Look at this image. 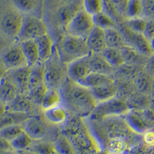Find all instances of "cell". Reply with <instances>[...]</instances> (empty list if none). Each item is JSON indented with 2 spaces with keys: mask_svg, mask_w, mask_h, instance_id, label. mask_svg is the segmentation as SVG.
I'll return each instance as SVG.
<instances>
[{
  "mask_svg": "<svg viewBox=\"0 0 154 154\" xmlns=\"http://www.w3.org/2000/svg\"><path fill=\"white\" fill-rule=\"evenodd\" d=\"M19 90L7 75L0 80V101L3 104H8L19 94Z\"/></svg>",
  "mask_w": 154,
  "mask_h": 154,
  "instance_id": "e0dca14e",
  "label": "cell"
},
{
  "mask_svg": "<svg viewBox=\"0 0 154 154\" xmlns=\"http://www.w3.org/2000/svg\"><path fill=\"white\" fill-rule=\"evenodd\" d=\"M153 154H154V152H153Z\"/></svg>",
  "mask_w": 154,
  "mask_h": 154,
  "instance_id": "680465c9",
  "label": "cell"
},
{
  "mask_svg": "<svg viewBox=\"0 0 154 154\" xmlns=\"http://www.w3.org/2000/svg\"><path fill=\"white\" fill-rule=\"evenodd\" d=\"M8 71H9V70L6 69V67H5V66H4L3 63H2V62L0 60V80L7 74Z\"/></svg>",
  "mask_w": 154,
  "mask_h": 154,
  "instance_id": "681fc988",
  "label": "cell"
},
{
  "mask_svg": "<svg viewBox=\"0 0 154 154\" xmlns=\"http://www.w3.org/2000/svg\"><path fill=\"white\" fill-rule=\"evenodd\" d=\"M5 106H6L7 111L23 112V113L32 115L36 105L29 98L27 95L19 93L14 100Z\"/></svg>",
  "mask_w": 154,
  "mask_h": 154,
  "instance_id": "5bb4252c",
  "label": "cell"
},
{
  "mask_svg": "<svg viewBox=\"0 0 154 154\" xmlns=\"http://www.w3.org/2000/svg\"><path fill=\"white\" fill-rule=\"evenodd\" d=\"M39 54L40 62H46L54 52V42L53 38L48 33L35 39Z\"/></svg>",
  "mask_w": 154,
  "mask_h": 154,
  "instance_id": "ffe728a7",
  "label": "cell"
},
{
  "mask_svg": "<svg viewBox=\"0 0 154 154\" xmlns=\"http://www.w3.org/2000/svg\"><path fill=\"white\" fill-rule=\"evenodd\" d=\"M0 104H3V103H2V102L0 101Z\"/></svg>",
  "mask_w": 154,
  "mask_h": 154,
  "instance_id": "6f0895ef",
  "label": "cell"
},
{
  "mask_svg": "<svg viewBox=\"0 0 154 154\" xmlns=\"http://www.w3.org/2000/svg\"><path fill=\"white\" fill-rule=\"evenodd\" d=\"M63 100V98L61 89L48 88L47 91L44 95L40 106L43 110H45L47 109L61 105Z\"/></svg>",
  "mask_w": 154,
  "mask_h": 154,
  "instance_id": "484cf974",
  "label": "cell"
},
{
  "mask_svg": "<svg viewBox=\"0 0 154 154\" xmlns=\"http://www.w3.org/2000/svg\"><path fill=\"white\" fill-rule=\"evenodd\" d=\"M143 35L149 42L154 38V19H146V24Z\"/></svg>",
  "mask_w": 154,
  "mask_h": 154,
  "instance_id": "ee69618b",
  "label": "cell"
},
{
  "mask_svg": "<svg viewBox=\"0 0 154 154\" xmlns=\"http://www.w3.org/2000/svg\"><path fill=\"white\" fill-rule=\"evenodd\" d=\"M149 96H150V98L154 100V79H152V86H151V89H150V93H149Z\"/></svg>",
  "mask_w": 154,
  "mask_h": 154,
  "instance_id": "816d5d0a",
  "label": "cell"
},
{
  "mask_svg": "<svg viewBox=\"0 0 154 154\" xmlns=\"http://www.w3.org/2000/svg\"><path fill=\"white\" fill-rule=\"evenodd\" d=\"M93 19L95 26L104 30L119 27V24L116 22L115 19L104 11H102L97 14L93 16Z\"/></svg>",
  "mask_w": 154,
  "mask_h": 154,
  "instance_id": "d6a6232c",
  "label": "cell"
},
{
  "mask_svg": "<svg viewBox=\"0 0 154 154\" xmlns=\"http://www.w3.org/2000/svg\"><path fill=\"white\" fill-rule=\"evenodd\" d=\"M101 54L108 62L109 64L115 69L123 66L125 63L123 54L119 49L106 47L102 52Z\"/></svg>",
  "mask_w": 154,
  "mask_h": 154,
  "instance_id": "1f68e13d",
  "label": "cell"
},
{
  "mask_svg": "<svg viewBox=\"0 0 154 154\" xmlns=\"http://www.w3.org/2000/svg\"><path fill=\"white\" fill-rule=\"evenodd\" d=\"M45 85H46L45 82V63L39 62L32 67L29 90Z\"/></svg>",
  "mask_w": 154,
  "mask_h": 154,
  "instance_id": "83f0119b",
  "label": "cell"
},
{
  "mask_svg": "<svg viewBox=\"0 0 154 154\" xmlns=\"http://www.w3.org/2000/svg\"><path fill=\"white\" fill-rule=\"evenodd\" d=\"M13 7L23 14L34 15L41 7V0H12Z\"/></svg>",
  "mask_w": 154,
  "mask_h": 154,
  "instance_id": "4dcf8cb0",
  "label": "cell"
},
{
  "mask_svg": "<svg viewBox=\"0 0 154 154\" xmlns=\"http://www.w3.org/2000/svg\"><path fill=\"white\" fill-rule=\"evenodd\" d=\"M1 61L8 70L28 66L20 44L9 47L3 53Z\"/></svg>",
  "mask_w": 154,
  "mask_h": 154,
  "instance_id": "30bf717a",
  "label": "cell"
},
{
  "mask_svg": "<svg viewBox=\"0 0 154 154\" xmlns=\"http://www.w3.org/2000/svg\"><path fill=\"white\" fill-rule=\"evenodd\" d=\"M120 50L123 54L125 63L131 64V65L144 67L148 60V58L149 57L142 54L137 49L127 45L123 46L122 49H120Z\"/></svg>",
  "mask_w": 154,
  "mask_h": 154,
  "instance_id": "d6986e66",
  "label": "cell"
},
{
  "mask_svg": "<svg viewBox=\"0 0 154 154\" xmlns=\"http://www.w3.org/2000/svg\"><path fill=\"white\" fill-rule=\"evenodd\" d=\"M130 110V107L125 100L115 97L98 103L89 117L93 121H100L108 117L124 116Z\"/></svg>",
  "mask_w": 154,
  "mask_h": 154,
  "instance_id": "277c9868",
  "label": "cell"
},
{
  "mask_svg": "<svg viewBox=\"0 0 154 154\" xmlns=\"http://www.w3.org/2000/svg\"><path fill=\"white\" fill-rule=\"evenodd\" d=\"M84 10L91 16L103 10V0H84Z\"/></svg>",
  "mask_w": 154,
  "mask_h": 154,
  "instance_id": "f35d334b",
  "label": "cell"
},
{
  "mask_svg": "<svg viewBox=\"0 0 154 154\" xmlns=\"http://www.w3.org/2000/svg\"><path fill=\"white\" fill-rule=\"evenodd\" d=\"M106 42L107 47L122 49L123 46H126V42L121 32L120 29L118 28H111L105 29Z\"/></svg>",
  "mask_w": 154,
  "mask_h": 154,
  "instance_id": "4316f807",
  "label": "cell"
},
{
  "mask_svg": "<svg viewBox=\"0 0 154 154\" xmlns=\"http://www.w3.org/2000/svg\"><path fill=\"white\" fill-rule=\"evenodd\" d=\"M115 81H116V79L114 75L97 73V72H90L86 78H84L78 83L86 86L89 89H93V88L99 86L100 85L108 83V82H115Z\"/></svg>",
  "mask_w": 154,
  "mask_h": 154,
  "instance_id": "603a6c76",
  "label": "cell"
},
{
  "mask_svg": "<svg viewBox=\"0 0 154 154\" xmlns=\"http://www.w3.org/2000/svg\"><path fill=\"white\" fill-rule=\"evenodd\" d=\"M23 17V13L16 10L14 7L6 11L0 20V28L2 32L9 38H18Z\"/></svg>",
  "mask_w": 154,
  "mask_h": 154,
  "instance_id": "52a82bcc",
  "label": "cell"
},
{
  "mask_svg": "<svg viewBox=\"0 0 154 154\" xmlns=\"http://www.w3.org/2000/svg\"><path fill=\"white\" fill-rule=\"evenodd\" d=\"M142 1V17L146 19H154V0Z\"/></svg>",
  "mask_w": 154,
  "mask_h": 154,
  "instance_id": "60d3db41",
  "label": "cell"
},
{
  "mask_svg": "<svg viewBox=\"0 0 154 154\" xmlns=\"http://www.w3.org/2000/svg\"><path fill=\"white\" fill-rule=\"evenodd\" d=\"M54 148L55 150L60 154H75L72 143L64 136H61L57 139Z\"/></svg>",
  "mask_w": 154,
  "mask_h": 154,
  "instance_id": "836d02e7",
  "label": "cell"
},
{
  "mask_svg": "<svg viewBox=\"0 0 154 154\" xmlns=\"http://www.w3.org/2000/svg\"><path fill=\"white\" fill-rule=\"evenodd\" d=\"M94 26L93 16L82 9L75 12L67 23L66 32L69 35L86 38Z\"/></svg>",
  "mask_w": 154,
  "mask_h": 154,
  "instance_id": "5b68a950",
  "label": "cell"
},
{
  "mask_svg": "<svg viewBox=\"0 0 154 154\" xmlns=\"http://www.w3.org/2000/svg\"><path fill=\"white\" fill-rule=\"evenodd\" d=\"M22 125L32 140H40L46 133V125L38 116L32 115Z\"/></svg>",
  "mask_w": 154,
  "mask_h": 154,
  "instance_id": "4fadbf2b",
  "label": "cell"
},
{
  "mask_svg": "<svg viewBox=\"0 0 154 154\" xmlns=\"http://www.w3.org/2000/svg\"><path fill=\"white\" fill-rule=\"evenodd\" d=\"M90 70L91 72L114 75L116 69L109 64L101 53L90 54Z\"/></svg>",
  "mask_w": 154,
  "mask_h": 154,
  "instance_id": "ac0fdd59",
  "label": "cell"
},
{
  "mask_svg": "<svg viewBox=\"0 0 154 154\" xmlns=\"http://www.w3.org/2000/svg\"><path fill=\"white\" fill-rule=\"evenodd\" d=\"M90 54L70 62L66 66L67 77L75 82H79L90 72Z\"/></svg>",
  "mask_w": 154,
  "mask_h": 154,
  "instance_id": "9c48e42d",
  "label": "cell"
},
{
  "mask_svg": "<svg viewBox=\"0 0 154 154\" xmlns=\"http://www.w3.org/2000/svg\"><path fill=\"white\" fill-rule=\"evenodd\" d=\"M149 108H151L152 110L154 111V100L151 99V103H150V106H149Z\"/></svg>",
  "mask_w": 154,
  "mask_h": 154,
  "instance_id": "f5cc1de1",
  "label": "cell"
},
{
  "mask_svg": "<svg viewBox=\"0 0 154 154\" xmlns=\"http://www.w3.org/2000/svg\"><path fill=\"white\" fill-rule=\"evenodd\" d=\"M119 29L124 37L127 46L134 48L145 56H152V52L150 47V43L142 33L132 31L123 23L119 25Z\"/></svg>",
  "mask_w": 154,
  "mask_h": 154,
  "instance_id": "ba28073f",
  "label": "cell"
},
{
  "mask_svg": "<svg viewBox=\"0 0 154 154\" xmlns=\"http://www.w3.org/2000/svg\"><path fill=\"white\" fill-rule=\"evenodd\" d=\"M142 17V1L129 0L126 9V19Z\"/></svg>",
  "mask_w": 154,
  "mask_h": 154,
  "instance_id": "e575fe53",
  "label": "cell"
},
{
  "mask_svg": "<svg viewBox=\"0 0 154 154\" xmlns=\"http://www.w3.org/2000/svg\"><path fill=\"white\" fill-rule=\"evenodd\" d=\"M61 88L63 98L65 99L69 107L80 117H89L98 103L91 89L68 77Z\"/></svg>",
  "mask_w": 154,
  "mask_h": 154,
  "instance_id": "6da1fadb",
  "label": "cell"
},
{
  "mask_svg": "<svg viewBox=\"0 0 154 154\" xmlns=\"http://www.w3.org/2000/svg\"><path fill=\"white\" fill-rule=\"evenodd\" d=\"M126 102L130 109L140 110V109L149 108L150 106L151 98L149 95L136 90L128 97Z\"/></svg>",
  "mask_w": 154,
  "mask_h": 154,
  "instance_id": "cb8c5ba5",
  "label": "cell"
},
{
  "mask_svg": "<svg viewBox=\"0 0 154 154\" xmlns=\"http://www.w3.org/2000/svg\"><path fill=\"white\" fill-rule=\"evenodd\" d=\"M27 65L30 67L34 66L40 62L38 46L35 40H23L20 43Z\"/></svg>",
  "mask_w": 154,
  "mask_h": 154,
  "instance_id": "44dd1931",
  "label": "cell"
},
{
  "mask_svg": "<svg viewBox=\"0 0 154 154\" xmlns=\"http://www.w3.org/2000/svg\"><path fill=\"white\" fill-rule=\"evenodd\" d=\"M140 114L142 116L143 119L145 122L146 125L148 129H153L154 128V111L151 108L143 109L138 110Z\"/></svg>",
  "mask_w": 154,
  "mask_h": 154,
  "instance_id": "b9f144b4",
  "label": "cell"
},
{
  "mask_svg": "<svg viewBox=\"0 0 154 154\" xmlns=\"http://www.w3.org/2000/svg\"><path fill=\"white\" fill-rule=\"evenodd\" d=\"M6 112V106L5 104H0V117Z\"/></svg>",
  "mask_w": 154,
  "mask_h": 154,
  "instance_id": "f907efd6",
  "label": "cell"
},
{
  "mask_svg": "<svg viewBox=\"0 0 154 154\" xmlns=\"http://www.w3.org/2000/svg\"><path fill=\"white\" fill-rule=\"evenodd\" d=\"M143 140L146 147L148 148L154 147V128L146 130L143 133Z\"/></svg>",
  "mask_w": 154,
  "mask_h": 154,
  "instance_id": "f6af8a7d",
  "label": "cell"
},
{
  "mask_svg": "<svg viewBox=\"0 0 154 154\" xmlns=\"http://www.w3.org/2000/svg\"><path fill=\"white\" fill-rule=\"evenodd\" d=\"M126 149V143L122 139H113L109 143L108 149L112 154H119Z\"/></svg>",
  "mask_w": 154,
  "mask_h": 154,
  "instance_id": "ab89813d",
  "label": "cell"
},
{
  "mask_svg": "<svg viewBox=\"0 0 154 154\" xmlns=\"http://www.w3.org/2000/svg\"><path fill=\"white\" fill-rule=\"evenodd\" d=\"M144 67L124 63L123 66L116 69L114 76L116 79H117L119 81H133L134 77Z\"/></svg>",
  "mask_w": 154,
  "mask_h": 154,
  "instance_id": "f1b7e54d",
  "label": "cell"
},
{
  "mask_svg": "<svg viewBox=\"0 0 154 154\" xmlns=\"http://www.w3.org/2000/svg\"><path fill=\"white\" fill-rule=\"evenodd\" d=\"M24 132L23 125H13V126H6L0 130V137H3L6 140L12 141L15 138Z\"/></svg>",
  "mask_w": 154,
  "mask_h": 154,
  "instance_id": "8d00e7d4",
  "label": "cell"
},
{
  "mask_svg": "<svg viewBox=\"0 0 154 154\" xmlns=\"http://www.w3.org/2000/svg\"><path fill=\"white\" fill-rule=\"evenodd\" d=\"M86 43L91 54L102 53L107 47L104 29L95 26L86 38Z\"/></svg>",
  "mask_w": 154,
  "mask_h": 154,
  "instance_id": "7c38bea8",
  "label": "cell"
},
{
  "mask_svg": "<svg viewBox=\"0 0 154 154\" xmlns=\"http://www.w3.org/2000/svg\"><path fill=\"white\" fill-rule=\"evenodd\" d=\"M32 140L31 137L27 134L26 132H23L21 134L19 135L16 138L11 141L13 149H19V150H23L27 149L32 144Z\"/></svg>",
  "mask_w": 154,
  "mask_h": 154,
  "instance_id": "74e56055",
  "label": "cell"
},
{
  "mask_svg": "<svg viewBox=\"0 0 154 154\" xmlns=\"http://www.w3.org/2000/svg\"><path fill=\"white\" fill-rule=\"evenodd\" d=\"M31 70L32 67L26 66L20 68L9 70L6 74L9 79L17 86L19 93L22 94L26 95L28 93Z\"/></svg>",
  "mask_w": 154,
  "mask_h": 154,
  "instance_id": "8fae6325",
  "label": "cell"
},
{
  "mask_svg": "<svg viewBox=\"0 0 154 154\" xmlns=\"http://www.w3.org/2000/svg\"><path fill=\"white\" fill-rule=\"evenodd\" d=\"M123 117L128 127L135 133L143 134L146 130H149L138 110L130 109Z\"/></svg>",
  "mask_w": 154,
  "mask_h": 154,
  "instance_id": "7402d4cb",
  "label": "cell"
},
{
  "mask_svg": "<svg viewBox=\"0 0 154 154\" xmlns=\"http://www.w3.org/2000/svg\"><path fill=\"white\" fill-rule=\"evenodd\" d=\"M25 154H38V153H37V152H26V153H25Z\"/></svg>",
  "mask_w": 154,
  "mask_h": 154,
  "instance_id": "11a10c76",
  "label": "cell"
},
{
  "mask_svg": "<svg viewBox=\"0 0 154 154\" xmlns=\"http://www.w3.org/2000/svg\"><path fill=\"white\" fill-rule=\"evenodd\" d=\"M91 54L87 46L86 38L74 36L66 34L61 43V53L60 56L64 63L68 64L73 60Z\"/></svg>",
  "mask_w": 154,
  "mask_h": 154,
  "instance_id": "3957f363",
  "label": "cell"
},
{
  "mask_svg": "<svg viewBox=\"0 0 154 154\" xmlns=\"http://www.w3.org/2000/svg\"><path fill=\"white\" fill-rule=\"evenodd\" d=\"M32 114L7 111L0 117V130L6 126L13 125H22Z\"/></svg>",
  "mask_w": 154,
  "mask_h": 154,
  "instance_id": "d4e9b609",
  "label": "cell"
},
{
  "mask_svg": "<svg viewBox=\"0 0 154 154\" xmlns=\"http://www.w3.org/2000/svg\"><path fill=\"white\" fill-rule=\"evenodd\" d=\"M152 79L153 78L147 73L143 68L134 77L133 83L137 91L149 96Z\"/></svg>",
  "mask_w": 154,
  "mask_h": 154,
  "instance_id": "f546056e",
  "label": "cell"
},
{
  "mask_svg": "<svg viewBox=\"0 0 154 154\" xmlns=\"http://www.w3.org/2000/svg\"><path fill=\"white\" fill-rule=\"evenodd\" d=\"M53 154H60V153H58V152H56V150H55L54 151V152H53Z\"/></svg>",
  "mask_w": 154,
  "mask_h": 154,
  "instance_id": "9f6ffc18",
  "label": "cell"
},
{
  "mask_svg": "<svg viewBox=\"0 0 154 154\" xmlns=\"http://www.w3.org/2000/svg\"><path fill=\"white\" fill-rule=\"evenodd\" d=\"M13 149L11 141L0 137V153L4 152H8Z\"/></svg>",
  "mask_w": 154,
  "mask_h": 154,
  "instance_id": "c3c4849f",
  "label": "cell"
},
{
  "mask_svg": "<svg viewBox=\"0 0 154 154\" xmlns=\"http://www.w3.org/2000/svg\"><path fill=\"white\" fill-rule=\"evenodd\" d=\"M65 65L60 53L54 50L52 56L45 62V82L48 88H61L67 78Z\"/></svg>",
  "mask_w": 154,
  "mask_h": 154,
  "instance_id": "7a4b0ae2",
  "label": "cell"
},
{
  "mask_svg": "<svg viewBox=\"0 0 154 154\" xmlns=\"http://www.w3.org/2000/svg\"><path fill=\"white\" fill-rule=\"evenodd\" d=\"M111 2L115 5L121 14L126 18V9L129 0H111Z\"/></svg>",
  "mask_w": 154,
  "mask_h": 154,
  "instance_id": "bcb514c9",
  "label": "cell"
},
{
  "mask_svg": "<svg viewBox=\"0 0 154 154\" xmlns=\"http://www.w3.org/2000/svg\"><path fill=\"white\" fill-rule=\"evenodd\" d=\"M48 33L46 23L35 15H25L18 38L23 40H35Z\"/></svg>",
  "mask_w": 154,
  "mask_h": 154,
  "instance_id": "8992f818",
  "label": "cell"
},
{
  "mask_svg": "<svg viewBox=\"0 0 154 154\" xmlns=\"http://www.w3.org/2000/svg\"><path fill=\"white\" fill-rule=\"evenodd\" d=\"M123 23L132 31L143 34L146 24V19L143 17L130 18L126 19Z\"/></svg>",
  "mask_w": 154,
  "mask_h": 154,
  "instance_id": "d590c367",
  "label": "cell"
},
{
  "mask_svg": "<svg viewBox=\"0 0 154 154\" xmlns=\"http://www.w3.org/2000/svg\"><path fill=\"white\" fill-rule=\"evenodd\" d=\"M90 89L97 103H101L116 97L118 93V83L115 81L100 85Z\"/></svg>",
  "mask_w": 154,
  "mask_h": 154,
  "instance_id": "9a60e30c",
  "label": "cell"
},
{
  "mask_svg": "<svg viewBox=\"0 0 154 154\" xmlns=\"http://www.w3.org/2000/svg\"><path fill=\"white\" fill-rule=\"evenodd\" d=\"M144 69L154 79V54L148 58V60L144 66Z\"/></svg>",
  "mask_w": 154,
  "mask_h": 154,
  "instance_id": "7dc6e473",
  "label": "cell"
},
{
  "mask_svg": "<svg viewBox=\"0 0 154 154\" xmlns=\"http://www.w3.org/2000/svg\"><path fill=\"white\" fill-rule=\"evenodd\" d=\"M0 154H15L14 152H12V150L11 151H8V152H1Z\"/></svg>",
  "mask_w": 154,
  "mask_h": 154,
  "instance_id": "db71d44e",
  "label": "cell"
},
{
  "mask_svg": "<svg viewBox=\"0 0 154 154\" xmlns=\"http://www.w3.org/2000/svg\"><path fill=\"white\" fill-rule=\"evenodd\" d=\"M35 152L38 154H53L55 151L54 146H52L49 143H38L34 146Z\"/></svg>",
  "mask_w": 154,
  "mask_h": 154,
  "instance_id": "7bdbcfd3",
  "label": "cell"
},
{
  "mask_svg": "<svg viewBox=\"0 0 154 154\" xmlns=\"http://www.w3.org/2000/svg\"><path fill=\"white\" fill-rule=\"evenodd\" d=\"M43 116L49 123L55 125L65 124L69 118L67 109L62 104L43 110Z\"/></svg>",
  "mask_w": 154,
  "mask_h": 154,
  "instance_id": "2e32d148",
  "label": "cell"
}]
</instances>
